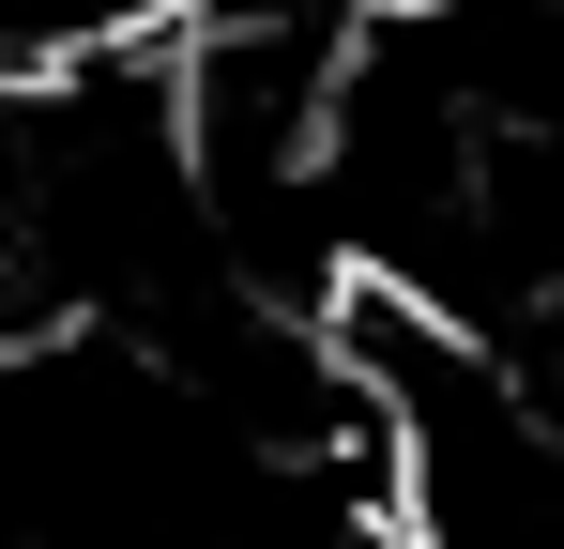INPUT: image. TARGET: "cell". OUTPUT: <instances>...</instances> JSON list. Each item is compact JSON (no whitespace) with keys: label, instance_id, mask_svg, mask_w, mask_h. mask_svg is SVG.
<instances>
[{"label":"cell","instance_id":"cell-1","mask_svg":"<svg viewBox=\"0 0 564 549\" xmlns=\"http://www.w3.org/2000/svg\"><path fill=\"white\" fill-rule=\"evenodd\" d=\"M46 336H62V305H46V290H31V274L0 260V366H15V352H46Z\"/></svg>","mask_w":564,"mask_h":549},{"label":"cell","instance_id":"cell-2","mask_svg":"<svg viewBox=\"0 0 564 549\" xmlns=\"http://www.w3.org/2000/svg\"><path fill=\"white\" fill-rule=\"evenodd\" d=\"M77 15H93V31H107V46H169V31H184V15H198V0H77Z\"/></svg>","mask_w":564,"mask_h":549}]
</instances>
